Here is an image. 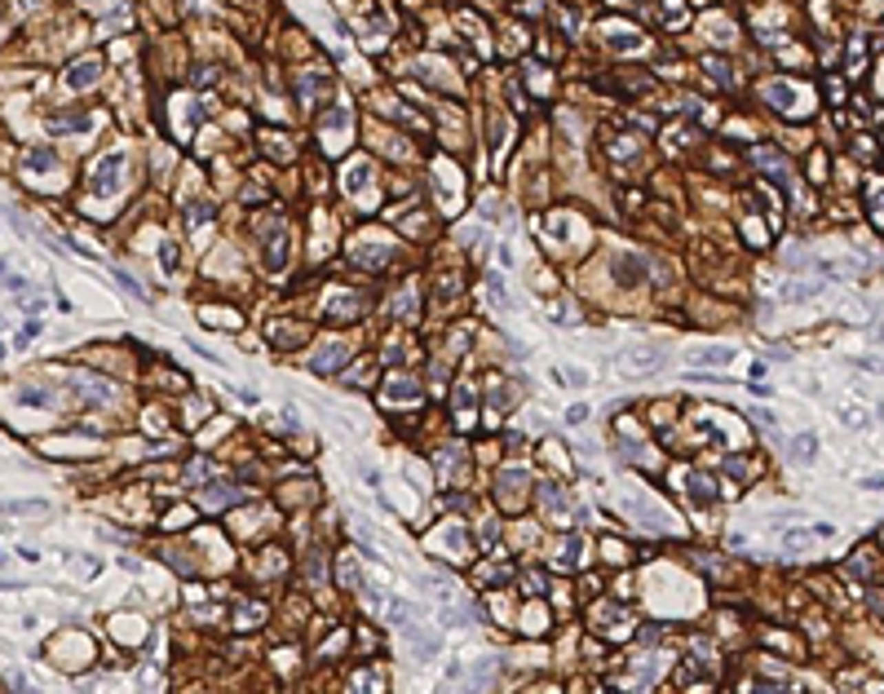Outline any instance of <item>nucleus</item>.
<instances>
[{"label": "nucleus", "instance_id": "nucleus-1", "mask_svg": "<svg viewBox=\"0 0 884 694\" xmlns=\"http://www.w3.org/2000/svg\"><path fill=\"white\" fill-rule=\"evenodd\" d=\"M120 182H124V155H107V160L93 168L89 191L93 195H115V191H120Z\"/></svg>", "mask_w": 884, "mask_h": 694}, {"label": "nucleus", "instance_id": "nucleus-2", "mask_svg": "<svg viewBox=\"0 0 884 694\" xmlns=\"http://www.w3.org/2000/svg\"><path fill=\"white\" fill-rule=\"evenodd\" d=\"M650 275V261L646 257H633V252H624V257H615V283H624V288H637L641 279Z\"/></svg>", "mask_w": 884, "mask_h": 694}, {"label": "nucleus", "instance_id": "nucleus-3", "mask_svg": "<svg viewBox=\"0 0 884 694\" xmlns=\"http://www.w3.org/2000/svg\"><path fill=\"white\" fill-rule=\"evenodd\" d=\"M619 367H624V372H659L663 354L659 350H628L624 359H619Z\"/></svg>", "mask_w": 884, "mask_h": 694}, {"label": "nucleus", "instance_id": "nucleus-4", "mask_svg": "<svg viewBox=\"0 0 884 694\" xmlns=\"http://www.w3.org/2000/svg\"><path fill=\"white\" fill-rule=\"evenodd\" d=\"M686 359H690V367H730L734 363V350H725V345H708V350H690Z\"/></svg>", "mask_w": 884, "mask_h": 694}, {"label": "nucleus", "instance_id": "nucleus-5", "mask_svg": "<svg viewBox=\"0 0 884 694\" xmlns=\"http://www.w3.org/2000/svg\"><path fill=\"white\" fill-rule=\"evenodd\" d=\"M686 496L694 504H712L717 500V482L708 478V473H686Z\"/></svg>", "mask_w": 884, "mask_h": 694}, {"label": "nucleus", "instance_id": "nucleus-6", "mask_svg": "<svg viewBox=\"0 0 884 694\" xmlns=\"http://www.w3.org/2000/svg\"><path fill=\"white\" fill-rule=\"evenodd\" d=\"M98 71H102V62H98V58H84V62H76V67L67 71V84H71V89H84V84L98 80Z\"/></svg>", "mask_w": 884, "mask_h": 694}, {"label": "nucleus", "instance_id": "nucleus-7", "mask_svg": "<svg viewBox=\"0 0 884 694\" xmlns=\"http://www.w3.org/2000/svg\"><path fill=\"white\" fill-rule=\"evenodd\" d=\"M407 641H416V655L420 659H434L438 655V637L429 633V628H412V624H407Z\"/></svg>", "mask_w": 884, "mask_h": 694}, {"label": "nucleus", "instance_id": "nucleus-8", "mask_svg": "<svg viewBox=\"0 0 884 694\" xmlns=\"http://www.w3.org/2000/svg\"><path fill=\"white\" fill-rule=\"evenodd\" d=\"M288 261V244H283V226L275 222V235H270V252H266V270H283Z\"/></svg>", "mask_w": 884, "mask_h": 694}, {"label": "nucleus", "instance_id": "nucleus-9", "mask_svg": "<svg viewBox=\"0 0 884 694\" xmlns=\"http://www.w3.org/2000/svg\"><path fill=\"white\" fill-rule=\"evenodd\" d=\"M385 398H389V403H416L420 389H416V381H389Z\"/></svg>", "mask_w": 884, "mask_h": 694}, {"label": "nucleus", "instance_id": "nucleus-10", "mask_svg": "<svg viewBox=\"0 0 884 694\" xmlns=\"http://www.w3.org/2000/svg\"><path fill=\"white\" fill-rule=\"evenodd\" d=\"M314 372H336V367L345 363V345H328V354H319V359H310Z\"/></svg>", "mask_w": 884, "mask_h": 694}, {"label": "nucleus", "instance_id": "nucleus-11", "mask_svg": "<svg viewBox=\"0 0 884 694\" xmlns=\"http://www.w3.org/2000/svg\"><path fill=\"white\" fill-rule=\"evenodd\" d=\"M765 98H770V107L787 111L796 102V93H792V84H765Z\"/></svg>", "mask_w": 884, "mask_h": 694}, {"label": "nucleus", "instance_id": "nucleus-12", "mask_svg": "<svg viewBox=\"0 0 884 694\" xmlns=\"http://www.w3.org/2000/svg\"><path fill=\"white\" fill-rule=\"evenodd\" d=\"M23 407H54V389H18Z\"/></svg>", "mask_w": 884, "mask_h": 694}, {"label": "nucleus", "instance_id": "nucleus-13", "mask_svg": "<svg viewBox=\"0 0 884 694\" xmlns=\"http://www.w3.org/2000/svg\"><path fill=\"white\" fill-rule=\"evenodd\" d=\"M752 694H792V681H778V677H756V681H752Z\"/></svg>", "mask_w": 884, "mask_h": 694}, {"label": "nucleus", "instance_id": "nucleus-14", "mask_svg": "<svg viewBox=\"0 0 884 694\" xmlns=\"http://www.w3.org/2000/svg\"><path fill=\"white\" fill-rule=\"evenodd\" d=\"M610 45H619V49H641L646 40L633 36V27H610Z\"/></svg>", "mask_w": 884, "mask_h": 694}, {"label": "nucleus", "instance_id": "nucleus-15", "mask_svg": "<svg viewBox=\"0 0 884 694\" xmlns=\"http://www.w3.org/2000/svg\"><path fill=\"white\" fill-rule=\"evenodd\" d=\"M544 509H553L557 518H562V513L571 509V504H566V496H562V487H553V482H549V487H544Z\"/></svg>", "mask_w": 884, "mask_h": 694}, {"label": "nucleus", "instance_id": "nucleus-16", "mask_svg": "<svg viewBox=\"0 0 884 694\" xmlns=\"http://www.w3.org/2000/svg\"><path fill=\"white\" fill-rule=\"evenodd\" d=\"M580 557H584V535H571L562 549V566H580Z\"/></svg>", "mask_w": 884, "mask_h": 694}, {"label": "nucleus", "instance_id": "nucleus-17", "mask_svg": "<svg viewBox=\"0 0 884 694\" xmlns=\"http://www.w3.org/2000/svg\"><path fill=\"white\" fill-rule=\"evenodd\" d=\"M823 292V283H787V301H809Z\"/></svg>", "mask_w": 884, "mask_h": 694}, {"label": "nucleus", "instance_id": "nucleus-18", "mask_svg": "<svg viewBox=\"0 0 884 694\" xmlns=\"http://www.w3.org/2000/svg\"><path fill=\"white\" fill-rule=\"evenodd\" d=\"M487 297L496 301L500 310H509V292H504V279L500 275H487Z\"/></svg>", "mask_w": 884, "mask_h": 694}, {"label": "nucleus", "instance_id": "nucleus-19", "mask_svg": "<svg viewBox=\"0 0 884 694\" xmlns=\"http://www.w3.org/2000/svg\"><path fill=\"white\" fill-rule=\"evenodd\" d=\"M84 124H89V115H62V120H49V129L67 133V129H84Z\"/></svg>", "mask_w": 884, "mask_h": 694}, {"label": "nucleus", "instance_id": "nucleus-20", "mask_svg": "<svg viewBox=\"0 0 884 694\" xmlns=\"http://www.w3.org/2000/svg\"><path fill=\"white\" fill-rule=\"evenodd\" d=\"M792 451H801V460L809 465V460H814V451H818V438H814V434H801V438L792 443Z\"/></svg>", "mask_w": 884, "mask_h": 694}, {"label": "nucleus", "instance_id": "nucleus-21", "mask_svg": "<svg viewBox=\"0 0 884 694\" xmlns=\"http://www.w3.org/2000/svg\"><path fill=\"white\" fill-rule=\"evenodd\" d=\"M354 694H381V681H376L372 672H359V677H354Z\"/></svg>", "mask_w": 884, "mask_h": 694}, {"label": "nucleus", "instance_id": "nucleus-22", "mask_svg": "<svg viewBox=\"0 0 884 694\" xmlns=\"http://www.w3.org/2000/svg\"><path fill=\"white\" fill-rule=\"evenodd\" d=\"M27 168H36V173L54 168V151H31V155H27Z\"/></svg>", "mask_w": 884, "mask_h": 694}, {"label": "nucleus", "instance_id": "nucleus-23", "mask_svg": "<svg viewBox=\"0 0 884 694\" xmlns=\"http://www.w3.org/2000/svg\"><path fill=\"white\" fill-rule=\"evenodd\" d=\"M840 420H845L849 429H862L867 425V412H862V407H840Z\"/></svg>", "mask_w": 884, "mask_h": 694}, {"label": "nucleus", "instance_id": "nucleus-24", "mask_svg": "<svg viewBox=\"0 0 884 694\" xmlns=\"http://www.w3.org/2000/svg\"><path fill=\"white\" fill-rule=\"evenodd\" d=\"M703 67H708V71H712V80H725V84H730V80H734V71H730V67H725V62H721V58H708V62H703Z\"/></svg>", "mask_w": 884, "mask_h": 694}, {"label": "nucleus", "instance_id": "nucleus-25", "mask_svg": "<svg viewBox=\"0 0 884 694\" xmlns=\"http://www.w3.org/2000/svg\"><path fill=\"white\" fill-rule=\"evenodd\" d=\"M805 544H809V535H805V531H787V535H783V549H787V553L805 549Z\"/></svg>", "mask_w": 884, "mask_h": 694}, {"label": "nucleus", "instance_id": "nucleus-26", "mask_svg": "<svg viewBox=\"0 0 884 694\" xmlns=\"http://www.w3.org/2000/svg\"><path fill=\"white\" fill-rule=\"evenodd\" d=\"M9 513H49L45 500H23V504H9Z\"/></svg>", "mask_w": 884, "mask_h": 694}, {"label": "nucleus", "instance_id": "nucleus-27", "mask_svg": "<svg viewBox=\"0 0 884 694\" xmlns=\"http://www.w3.org/2000/svg\"><path fill=\"white\" fill-rule=\"evenodd\" d=\"M80 575H84V580H98V575H102V562H98V557H80Z\"/></svg>", "mask_w": 884, "mask_h": 694}, {"label": "nucleus", "instance_id": "nucleus-28", "mask_svg": "<svg viewBox=\"0 0 884 694\" xmlns=\"http://www.w3.org/2000/svg\"><path fill=\"white\" fill-rule=\"evenodd\" d=\"M562 381H571V385H588V372H580V367H562Z\"/></svg>", "mask_w": 884, "mask_h": 694}, {"label": "nucleus", "instance_id": "nucleus-29", "mask_svg": "<svg viewBox=\"0 0 884 694\" xmlns=\"http://www.w3.org/2000/svg\"><path fill=\"white\" fill-rule=\"evenodd\" d=\"M266 615L261 611V606H244V611H239V628H248V624H257V619Z\"/></svg>", "mask_w": 884, "mask_h": 694}, {"label": "nucleus", "instance_id": "nucleus-30", "mask_svg": "<svg viewBox=\"0 0 884 694\" xmlns=\"http://www.w3.org/2000/svg\"><path fill=\"white\" fill-rule=\"evenodd\" d=\"M186 217H191V226H199V222L213 217V208H208V204H191V213H186Z\"/></svg>", "mask_w": 884, "mask_h": 694}, {"label": "nucleus", "instance_id": "nucleus-31", "mask_svg": "<svg viewBox=\"0 0 884 694\" xmlns=\"http://www.w3.org/2000/svg\"><path fill=\"white\" fill-rule=\"evenodd\" d=\"M115 279H120V288H124V292H129V297H142V288H138V283H133L129 275H115Z\"/></svg>", "mask_w": 884, "mask_h": 694}, {"label": "nucleus", "instance_id": "nucleus-32", "mask_svg": "<svg viewBox=\"0 0 884 694\" xmlns=\"http://www.w3.org/2000/svg\"><path fill=\"white\" fill-rule=\"evenodd\" d=\"M566 420H571V425H584V420H588V407H571V412H566Z\"/></svg>", "mask_w": 884, "mask_h": 694}, {"label": "nucleus", "instance_id": "nucleus-33", "mask_svg": "<svg viewBox=\"0 0 884 694\" xmlns=\"http://www.w3.org/2000/svg\"><path fill=\"white\" fill-rule=\"evenodd\" d=\"M5 288H9V292H23V288H27V283H23V279H18V275H5Z\"/></svg>", "mask_w": 884, "mask_h": 694}]
</instances>
